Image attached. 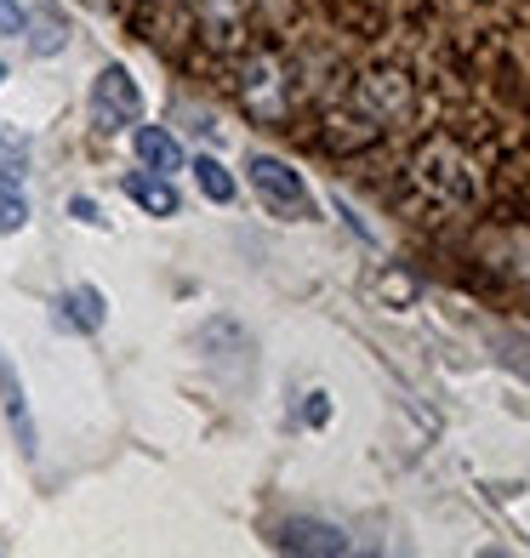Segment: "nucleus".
I'll use <instances>...</instances> for the list:
<instances>
[{"mask_svg":"<svg viewBox=\"0 0 530 558\" xmlns=\"http://www.w3.org/2000/svg\"><path fill=\"white\" fill-rule=\"evenodd\" d=\"M245 177H251V189H257V199H263L274 217H286V222H309V217H320L309 183H302V171H291L286 160L251 155V160H245Z\"/></svg>","mask_w":530,"mask_h":558,"instance_id":"obj_1","label":"nucleus"},{"mask_svg":"<svg viewBox=\"0 0 530 558\" xmlns=\"http://www.w3.org/2000/svg\"><path fill=\"white\" fill-rule=\"evenodd\" d=\"M29 222V194H23V148L0 137V234H17Z\"/></svg>","mask_w":530,"mask_h":558,"instance_id":"obj_3","label":"nucleus"},{"mask_svg":"<svg viewBox=\"0 0 530 558\" xmlns=\"http://www.w3.org/2000/svg\"><path fill=\"white\" fill-rule=\"evenodd\" d=\"M137 160L148 166V171H160V177H171L177 166H183V148H177V137L166 132V125H137Z\"/></svg>","mask_w":530,"mask_h":558,"instance_id":"obj_5","label":"nucleus"},{"mask_svg":"<svg viewBox=\"0 0 530 558\" xmlns=\"http://www.w3.org/2000/svg\"><path fill=\"white\" fill-rule=\"evenodd\" d=\"M0 404H7V422H12V434L23 445V456H35V422H29V399H23V383H17V371L7 360V348H0Z\"/></svg>","mask_w":530,"mask_h":558,"instance_id":"obj_4","label":"nucleus"},{"mask_svg":"<svg viewBox=\"0 0 530 558\" xmlns=\"http://www.w3.org/2000/svg\"><path fill=\"white\" fill-rule=\"evenodd\" d=\"M194 183H200V194H206V199H217V206H229V199H234V177L222 171L212 155L194 160Z\"/></svg>","mask_w":530,"mask_h":558,"instance_id":"obj_9","label":"nucleus"},{"mask_svg":"<svg viewBox=\"0 0 530 558\" xmlns=\"http://www.w3.org/2000/svg\"><path fill=\"white\" fill-rule=\"evenodd\" d=\"M104 319H109V308H104V296H97L92 286L58 296V325H69V331H97Z\"/></svg>","mask_w":530,"mask_h":558,"instance_id":"obj_6","label":"nucleus"},{"mask_svg":"<svg viewBox=\"0 0 530 558\" xmlns=\"http://www.w3.org/2000/svg\"><path fill=\"white\" fill-rule=\"evenodd\" d=\"M74 217H81V222H104V217H97V206H92V199H74V206H69Z\"/></svg>","mask_w":530,"mask_h":558,"instance_id":"obj_12","label":"nucleus"},{"mask_svg":"<svg viewBox=\"0 0 530 558\" xmlns=\"http://www.w3.org/2000/svg\"><path fill=\"white\" fill-rule=\"evenodd\" d=\"M280 547H291V553H348V536H337L332 524H286Z\"/></svg>","mask_w":530,"mask_h":558,"instance_id":"obj_8","label":"nucleus"},{"mask_svg":"<svg viewBox=\"0 0 530 558\" xmlns=\"http://www.w3.org/2000/svg\"><path fill=\"white\" fill-rule=\"evenodd\" d=\"M0 81H7V63H0Z\"/></svg>","mask_w":530,"mask_h":558,"instance_id":"obj_13","label":"nucleus"},{"mask_svg":"<svg viewBox=\"0 0 530 558\" xmlns=\"http://www.w3.org/2000/svg\"><path fill=\"white\" fill-rule=\"evenodd\" d=\"M29 29V12H23V0H0V35H23Z\"/></svg>","mask_w":530,"mask_h":558,"instance_id":"obj_11","label":"nucleus"},{"mask_svg":"<svg viewBox=\"0 0 530 558\" xmlns=\"http://www.w3.org/2000/svg\"><path fill=\"white\" fill-rule=\"evenodd\" d=\"M125 194H132L148 217H177V189L166 183L160 171H155V177H148V171H132V177H125Z\"/></svg>","mask_w":530,"mask_h":558,"instance_id":"obj_7","label":"nucleus"},{"mask_svg":"<svg viewBox=\"0 0 530 558\" xmlns=\"http://www.w3.org/2000/svg\"><path fill=\"white\" fill-rule=\"evenodd\" d=\"M137 120H143V92L120 63H109L92 81V125L97 132H125V125H137Z\"/></svg>","mask_w":530,"mask_h":558,"instance_id":"obj_2","label":"nucleus"},{"mask_svg":"<svg viewBox=\"0 0 530 558\" xmlns=\"http://www.w3.org/2000/svg\"><path fill=\"white\" fill-rule=\"evenodd\" d=\"M63 40H69V29L58 23V7H46V12H40V35H35V52H58Z\"/></svg>","mask_w":530,"mask_h":558,"instance_id":"obj_10","label":"nucleus"}]
</instances>
